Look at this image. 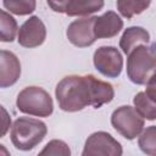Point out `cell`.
<instances>
[{
  "mask_svg": "<svg viewBox=\"0 0 156 156\" xmlns=\"http://www.w3.org/2000/svg\"><path fill=\"white\" fill-rule=\"evenodd\" d=\"M1 111H2V113H4V117H2V132H1V135L4 136V135L6 134V132H7L9 127H10V124H11V118L9 117L6 110H5L2 106H1Z\"/></svg>",
  "mask_w": 156,
  "mask_h": 156,
  "instance_id": "22",
  "label": "cell"
},
{
  "mask_svg": "<svg viewBox=\"0 0 156 156\" xmlns=\"http://www.w3.org/2000/svg\"><path fill=\"white\" fill-rule=\"evenodd\" d=\"M58 107L66 112H77L87 106L100 108L113 100V87L93 74L67 76L62 78L55 89Z\"/></svg>",
  "mask_w": 156,
  "mask_h": 156,
  "instance_id": "1",
  "label": "cell"
},
{
  "mask_svg": "<svg viewBox=\"0 0 156 156\" xmlns=\"http://www.w3.org/2000/svg\"><path fill=\"white\" fill-rule=\"evenodd\" d=\"M111 124L117 133L128 140L140 135L144 129V117L135 107L124 105L117 107L111 115Z\"/></svg>",
  "mask_w": 156,
  "mask_h": 156,
  "instance_id": "5",
  "label": "cell"
},
{
  "mask_svg": "<svg viewBox=\"0 0 156 156\" xmlns=\"http://www.w3.org/2000/svg\"><path fill=\"white\" fill-rule=\"evenodd\" d=\"M0 26H1V41L4 43H11L15 40V37L17 34L18 27L16 20L7 13L5 10H1V20H0Z\"/></svg>",
  "mask_w": 156,
  "mask_h": 156,
  "instance_id": "17",
  "label": "cell"
},
{
  "mask_svg": "<svg viewBox=\"0 0 156 156\" xmlns=\"http://www.w3.org/2000/svg\"><path fill=\"white\" fill-rule=\"evenodd\" d=\"M46 124L37 118L18 117L11 128L10 138L17 150L29 151L39 145L46 136Z\"/></svg>",
  "mask_w": 156,
  "mask_h": 156,
  "instance_id": "3",
  "label": "cell"
},
{
  "mask_svg": "<svg viewBox=\"0 0 156 156\" xmlns=\"http://www.w3.org/2000/svg\"><path fill=\"white\" fill-rule=\"evenodd\" d=\"M136 111L147 121L156 119V100L151 98L146 91H139L133 99Z\"/></svg>",
  "mask_w": 156,
  "mask_h": 156,
  "instance_id": "14",
  "label": "cell"
},
{
  "mask_svg": "<svg viewBox=\"0 0 156 156\" xmlns=\"http://www.w3.org/2000/svg\"><path fill=\"white\" fill-rule=\"evenodd\" d=\"M73 0H46L49 7L58 13H66L67 9L69 7V5L72 4Z\"/></svg>",
  "mask_w": 156,
  "mask_h": 156,
  "instance_id": "20",
  "label": "cell"
},
{
  "mask_svg": "<svg viewBox=\"0 0 156 156\" xmlns=\"http://www.w3.org/2000/svg\"><path fill=\"white\" fill-rule=\"evenodd\" d=\"M93 62L98 72L108 78H117L122 73L123 57L115 46H100L95 50Z\"/></svg>",
  "mask_w": 156,
  "mask_h": 156,
  "instance_id": "7",
  "label": "cell"
},
{
  "mask_svg": "<svg viewBox=\"0 0 156 156\" xmlns=\"http://www.w3.org/2000/svg\"><path fill=\"white\" fill-rule=\"evenodd\" d=\"M156 74V43L140 44L127 57V77L138 85H146Z\"/></svg>",
  "mask_w": 156,
  "mask_h": 156,
  "instance_id": "2",
  "label": "cell"
},
{
  "mask_svg": "<svg viewBox=\"0 0 156 156\" xmlns=\"http://www.w3.org/2000/svg\"><path fill=\"white\" fill-rule=\"evenodd\" d=\"M104 0H73L66 11V15L69 17L89 16L91 13L100 11L104 7Z\"/></svg>",
  "mask_w": 156,
  "mask_h": 156,
  "instance_id": "13",
  "label": "cell"
},
{
  "mask_svg": "<svg viewBox=\"0 0 156 156\" xmlns=\"http://www.w3.org/2000/svg\"><path fill=\"white\" fill-rule=\"evenodd\" d=\"M17 108L29 116L49 117L54 112V102L50 94L40 87H26L16 99Z\"/></svg>",
  "mask_w": 156,
  "mask_h": 156,
  "instance_id": "4",
  "label": "cell"
},
{
  "mask_svg": "<svg viewBox=\"0 0 156 156\" xmlns=\"http://www.w3.org/2000/svg\"><path fill=\"white\" fill-rule=\"evenodd\" d=\"M39 155H55V156H69L71 155V150L68 147V145L63 141V140H58V139H54L50 140L44 149L39 152Z\"/></svg>",
  "mask_w": 156,
  "mask_h": 156,
  "instance_id": "19",
  "label": "cell"
},
{
  "mask_svg": "<svg viewBox=\"0 0 156 156\" xmlns=\"http://www.w3.org/2000/svg\"><path fill=\"white\" fill-rule=\"evenodd\" d=\"M151 4V0H117L116 6L118 12L127 20L144 12Z\"/></svg>",
  "mask_w": 156,
  "mask_h": 156,
  "instance_id": "15",
  "label": "cell"
},
{
  "mask_svg": "<svg viewBox=\"0 0 156 156\" xmlns=\"http://www.w3.org/2000/svg\"><path fill=\"white\" fill-rule=\"evenodd\" d=\"M151 98L156 100V74L150 79V82L146 84V90H145Z\"/></svg>",
  "mask_w": 156,
  "mask_h": 156,
  "instance_id": "21",
  "label": "cell"
},
{
  "mask_svg": "<svg viewBox=\"0 0 156 156\" xmlns=\"http://www.w3.org/2000/svg\"><path fill=\"white\" fill-rule=\"evenodd\" d=\"M138 145L144 154L156 156V126H150L146 127V129H143L138 139Z\"/></svg>",
  "mask_w": 156,
  "mask_h": 156,
  "instance_id": "16",
  "label": "cell"
},
{
  "mask_svg": "<svg viewBox=\"0 0 156 156\" xmlns=\"http://www.w3.org/2000/svg\"><path fill=\"white\" fill-rule=\"evenodd\" d=\"M46 39V27L38 16H30L18 29L17 41L23 48L40 46Z\"/></svg>",
  "mask_w": 156,
  "mask_h": 156,
  "instance_id": "9",
  "label": "cell"
},
{
  "mask_svg": "<svg viewBox=\"0 0 156 156\" xmlns=\"http://www.w3.org/2000/svg\"><path fill=\"white\" fill-rule=\"evenodd\" d=\"M123 28V20L115 12L107 11L101 16L95 17L94 33L96 39L113 38Z\"/></svg>",
  "mask_w": 156,
  "mask_h": 156,
  "instance_id": "11",
  "label": "cell"
},
{
  "mask_svg": "<svg viewBox=\"0 0 156 156\" xmlns=\"http://www.w3.org/2000/svg\"><path fill=\"white\" fill-rule=\"evenodd\" d=\"M122 145L107 132H95L88 136L84 144L83 156H121Z\"/></svg>",
  "mask_w": 156,
  "mask_h": 156,
  "instance_id": "6",
  "label": "cell"
},
{
  "mask_svg": "<svg viewBox=\"0 0 156 156\" xmlns=\"http://www.w3.org/2000/svg\"><path fill=\"white\" fill-rule=\"evenodd\" d=\"M2 5L11 13L17 16L30 15L37 7L35 0H2Z\"/></svg>",
  "mask_w": 156,
  "mask_h": 156,
  "instance_id": "18",
  "label": "cell"
},
{
  "mask_svg": "<svg viewBox=\"0 0 156 156\" xmlns=\"http://www.w3.org/2000/svg\"><path fill=\"white\" fill-rule=\"evenodd\" d=\"M21 76V63L18 57L7 50L0 52V87L7 88L13 85Z\"/></svg>",
  "mask_w": 156,
  "mask_h": 156,
  "instance_id": "10",
  "label": "cell"
},
{
  "mask_svg": "<svg viewBox=\"0 0 156 156\" xmlns=\"http://www.w3.org/2000/svg\"><path fill=\"white\" fill-rule=\"evenodd\" d=\"M150 41V34L146 29L143 27L133 26L124 29L121 39H119V48L122 51L128 55L134 48H136L140 44H149Z\"/></svg>",
  "mask_w": 156,
  "mask_h": 156,
  "instance_id": "12",
  "label": "cell"
},
{
  "mask_svg": "<svg viewBox=\"0 0 156 156\" xmlns=\"http://www.w3.org/2000/svg\"><path fill=\"white\" fill-rule=\"evenodd\" d=\"M95 17H84L74 20L67 27L66 35L71 44L77 48H88L96 40L94 33Z\"/></svg>",
  "mask_w": 156,
  "mask_h": 156,
  "instance_id": "8",
  "label": "cell"
}]
</instances>
